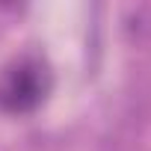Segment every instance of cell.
I'll return each instance as SVG.
<instances>
[{"instance_id": "cell-1", "label": "cell", "mask_w": 151, "mask_h": 151, "mask_svg": "<svg viewBox=\"0 0 151 151\" xmlns=\"http://www.w3.org/2000/svg\"><path fill=\"white\" fill-rule=\"evenodd\" d=\"M45 92H47L45 71L33 62H24L6 77L3 89H0V101L12 113H24V110H33L45 98Z\"/></svg>"}]
</instances>
